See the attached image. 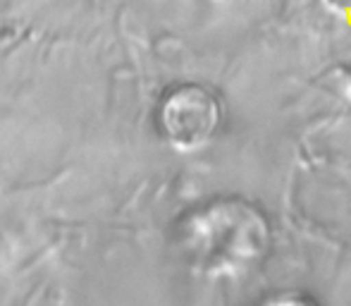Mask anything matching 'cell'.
Instances as JSON below:
<instances>
[{
  "label": "cell",
  "mask_w": 351,
  "mask_h": 306,
  "mask_svg": "<svg viewBox=\"0 0 351 306\" xmlns=\"http://www.w3.org/2000/svg\"><path fill=\"white\" fill-rule=\"evenodd\" d=\"M265 306H318L311 297L306 294H278L270 302H265Z\"/></svg>",
  "instance_id": "obj_1"
},
{
  "label": "cell",
  "mask_w": 351,
  "mask_h": 306,
  "mask_svg": "<svg viewBox=\"0 0 351 306\" xmlns=\"http://www.w3.org/2000/svg\"><path fill=\"white\" fill-rule=\"evenodd\" d=\"M332 5H339V8H351V0H330Z\"/></svg>",
  "instance_id": "obj_2"
}]
</instances>
